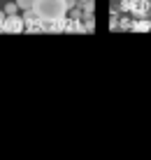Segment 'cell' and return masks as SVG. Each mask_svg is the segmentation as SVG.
Returning <instances> with one entry per match:
<instances>
[{
	"mask_svg": "<svg viewBox=\"0 0 151 160\" xmlns=\"http://www.w3.org/2000/svg\"><path fill=\"white\" fill-rule=\"evenodd\" d=\"M33 12L40 21H60L68 12V5L65 0H35Z\"/></svg>",
	"mask_w": 151,
	"mask_h": 160,
	"instance_id": "6da1fadb",
	"label": "cell"
},
{
	"mask_svg": "<svg viewBox=\"0 0 151 160\" xmlns=\"http://www.w3.org/2000/svg\"><path fill=\"white\" fill-rule=\"evenodd\" d=\"M26 28V23L19 19V16H7L5 19V28L3 30H7V32H21Z\"/></svg>",
	"mask_w": 151,
	"mask_h": 160,
	"instance_id": "7a4b0ae2",
	"label": "cell"
},
{
	"mask_svg": "<svg viewBox=\"0 0 151 160\" xmlns=\"http://www.w3.org/2000/svg\"><path fill=\"white\" fill-rule=\"evenodd\" d=\"M33 5H35V0H16V7L19 9H33Z\"/></svg>",
	"mask_w": 151,
	"mask_h": 160,
	"instance_id": "3957f363",
	"label": "cell"
},
{
	"mask_svg": "<svg viewBox=\"0 0 151 160\" xmlns=\"http://www.w3.org/2000/svg\"><path fill=\"white\" fill-rule=\"evenodd\" d=\"M16 12H19V7H16V2H9L7 7H5V14H7V16H16Z\"/></svg>",
	"mask_w": 151,
	"mask_h": 160,
	"instance_id": "277c9868",
	"label": "cell"
},
{
	"mask_svg": "<svg viewBox=\"0 0 151 160\" xmlns=\"http://www.w3.org/2000/svg\"><path fill=\"white\" fill-rule=\"evenodd\" d=\"M5 19H7V14H5V12H0V30L5 28Z\"/></svg>",
	"mask_w": 151,
	"mask_h": 160,
	"instance_id": "5b68a950",
	"label": "cell"
},
{
	"mask_svg": "<svg viewBox=\"0 0 151 160\" xmlns=\"http://www.w3.org/2000/svg\"><path fill=\"white\" fill-rule=\"evenodd\" d=\"M65 5H68V9H70V7H75V5H77V0H65Z\"/></svg>",
	"mask_w": 151,
	"mask_h": 160,
	"instance_id": "8992f818",
	"label": "cell"
}]
</instances>
